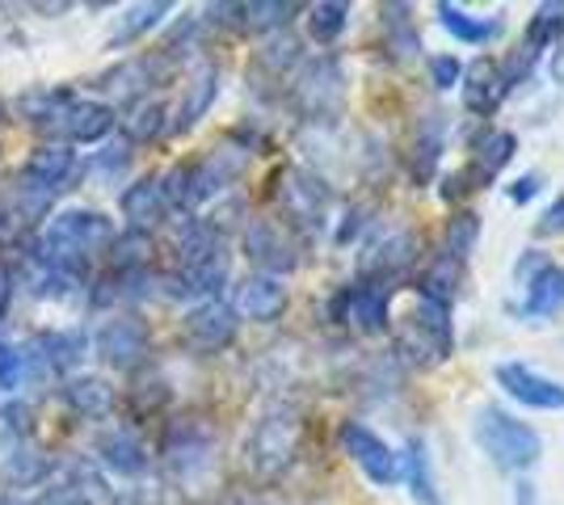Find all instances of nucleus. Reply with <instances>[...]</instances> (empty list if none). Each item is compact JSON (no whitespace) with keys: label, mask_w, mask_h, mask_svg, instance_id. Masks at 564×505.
Returning a JSON list of instances; mask_svg holds the SVG:
<instances>
[{"label":"nucleus","mask_w":564,"mask_h":505,"mask_svg":"<svg viewBox=\"0 0 564 505\" xmlns=\"http://www.w3.org/2000/svg\"><path fill=\"white\" fill-rule=\"evenodd\" d=\"M451 350H455L451 308L417 299L404 316V325H400V354L413 359L417 366H438V362L451 359Z\"/></svg>","instance_id":"obj_4"},{"label":"nucleus","mask_w":564,"mask_h":505,"mask_svg":"<svg viewBox=\"0 0 564 505\" xmlns=\"http://www.w3.org/2000/svg\"><path fill=\"white\" fill-rule=\"evenodd\" d=\"M224 283H228V253L219 249V253L203 257V262L182 265L177 278H173V290L177 295H215Z\"/></svg>","instance_id":"obj_27"},{"label":"nucleus","mask_w":564,"mask_h":505,"mask_svg":"<svg viewBox=\"0 0 564 505\" xmlns=\"http://www.w3.org/2000/svg\"><path fill=\"white\" fill-rule=\"evenodd\" d=\"M22 380V354L0 341V387H13Z\"/></svg>","instance_id":"obj_42"},{"label":"nucleus","mask_w":564,"mask_h":505,"mask_svg":"<svg viewBox=\"0 0 564 505\" xmlns=\"http://www.w3.org/2000/svg\"><path fill=\"white\" fill-rule=\"evenodd\" d=\"M300 417L295 413H270V417H261L253 438H249V447H245V455H249V468L258 472L261 481H270V476H279L291 468V459L300 451Z\"/></svg>","instance_id":"obj_5"},{"label":"nucleus","mask_w":564,"mask_h":505,"mask_svg":"<svg viewBox=\"0 0 564 505\" xmlns=\"http://www.w3.org/2000/svg\"><path fill=\"white\" fill-rule=\"evenodd\" d=\"M476 241H480V216L476 211H459V216H451L447 223V237H443V253H447L451 262H468L471 253H476Z\"/></svg>","instance_id":"obj_34"},{"label":"nucleus","mask_w":564,"mask_h":505,"mask_svg":"<svg viewBox=\"0 0 564 505\" xmlns=\"http://www.w3.org/2000/svg\"><path fill=\"white\" fill-rule=\"evenodd\" d=\"M409 493L413 502L422 505H443L438 502V484H434V472H430V447L425 438H409Z\"/></svg>","instance_id":"obj_30"},{"label":"nucleus","mask_w":564,"mask_h":505,"mask_svg":"<svg viewBox=\"0 0 564 505\" xmlns=\"http://www.w3.org/2000/svg\"><path fill=\"white\" fill-rule=\"evenodd\" d=\"M245 147H212L207 156H198V161H186V165H177L169 173L165 182H161V194H165L169 207H177V211H194V207H203L207 198L224 190L228 182H236L240 173H245Z\"/></svg>","instance_id":"obj_2"},{"label":"nucleus","mask_w":564,"mask_h":505,"mask_svg":"<svg viewBox=\"0 0 564 505\" xmlns=\"http://www.w3.org/2000/svg\"><path fill=\"white\" fill-rule=\"evenodd\" d=\"M459 283H464V265L451 262L447 253H438L434 262L425 265L422 283H417V295L425 304H438V308H451L455 295H459Z\"/></svg>","instance_id":"obj_26"},{"label":"nucleus","mask_w":564,"mask_h":505,"mask_svg":"<svg viewBox=\"0 0 564 505\" xmlns=\"http://www.w3.org/2000/svg\"><path fill=\"white\" fill-rule=\"evenodd\" d=\"M68 177H72L68 147L47 144V147H34V152H30V161H25V182H30V186H39L43 194H55Z\"/></svg>","instance_id":"obj_23"},{"label":"nucleus","mask_w":564,"mask_h":505,"mask_svg":"<svg viewBox=\"0 0 564 505\" xmlns=\"http://www.w3.org/2000/svg\"><path fill=\"white\" fill-rule=\"evenodd\" d=\"M497 384L506 387L518 405H527V409H564V384L531 371L527 362H501L497 366Z\"/></svg>","instance_id":"obj_14"},{"label":"nucleus","mask_w":564,"mask_h":505,"mask_svg":"<svg viewBox=\"0 0 564 505\" xmlns=\"http://www.w3.org/2000/svg\"><path fill=\"white\" fill-rule=\"evenodd\" d=\"M413 9L409 4H383L379 9V30H383V47L392 51L397 59H409L422 51V34H417V22L409 18Z\"/></svg>","instance_id":"obj_25"},{"label":"nucleus","mask_w":564,"mask_h":505,"mask_svg":"<svg viewBox=\"0 0 564 505\" xmlns=\"http://www.w3.org/2000/svg\"><path fill=\"white\" fill-rule=\"evenodd\" d=\"M115 244V228L110 219L97 216V211H64V216L51 219L47 237H43V262L59 274L76 283L97 253H106Z\"/></svg>","instance_id":"obj_1"},{"label":"nucleus","mask_w":564,"mask_h":505,"mask_svg":"<svg viewBox=\"0 0 564 505\" xmlns=\"http://www.w3.org/2000/svg\"><path fill=\"white\" fill-rule=\"evenodd\" d=\"M4 304H9V274L0 270V312H4Z\"/></svg>","instance_id":"obj_46"},{"label":"nucleus","mask_w":564,"mask_h":505,"mask_svg":"<svg viewBox=\"0 0 564 505\" xmlns=\"http://www.w3.org/2000/svg\"><path fill=\"white\" fill-rule=\"evenodd\" d=\"M438 22L447 25L451 34L459 39V43H471V47H485V43H494L497 34H501V22L497 18H471L468 9H459V4H438Z\"/></svg>","instance_id":"obj_29"},{"label":"nucleus","mask_w":564,"mask_h":505,"mask_svg":"<svg viewBox=\"0 0 564 505\" xmlns=\"http://www.w3.org/2000/svg\"><path fill=\"white\" fill-rule=\"evenodd\" d=\"M215 94H219V73H215L212 64H203L198 73L189 76L186 94L177 101V119H173V131H189L194 122L203 119L207 110H212Z\"/></svg>","instance_id":"obj_24"},{"label":"nucleus","mask_w":564,"mask_h":505,"mask_svg":"<svg viewBox=\"0 0 564 505\" xmlns=\"http://www.w3.org/2000/svg\"><path fill=\"white\" fill-rule=\"evenodd\" d=\"M47 455L30 447V438H4L0 447V476L9 484H34L47 476Z\"/></svg>","instance_id":"obj_21"},{"label":"nucleus","mask_w":564,"mask_h":505,"mask_svg":"<svg viewBox=\"0 0 564 505\" xmlns=\"http://www.w3.org/2000/svg\"><path fill=\"white\" fill-rule=\"evenodd\" d=\"M64 400L80 417H106V413L115 409V387L106 384L101 375H76V380L64 384Z\"/></svg>","instance_id":"obj_28"},{"label":"nucleus","mask_w":564,"mask_h":505,"mask_svg":"<svg viewBox=\"0 0 564 505\" xmlns=\"http://www.w3.org/2000/svg\"><path fill=\"white\" fill-rule=\"evenodd\" d=\"M443 152H447V119L438 110H430L417 122L413 144H409V173H413V182H434Z\"/></svg>","instance_id":"obj_17"},{"label":"nucleus","mask_w":564,"mask_h":505,"mask_svg":"<svg viewBox=\"0 0 564 505\" xmlns=\"http://www.w3.org/2000/svg\"><path fill=\"white\" fill-rule=\"evenodd\" d=\"M510 202H518V207H527V202H531V198H535V194H540V173H522V177H518L514 186H510Z\"/></svg>","instance_id":"obj_43"},{"label":"nucleus","mask_w":564,"mask_h":505,"mask_svg":"<svg viewBox=\"0 0 564 505\" xmlns=\"http://www.w3.org/2000/svg\"><path fill=\"white\" fill-rule=\"evenodd\" d=\"M39 345L47 350V362H51V366H72V362L85 354V337H80V333L47 337V341H39Z\"/></svg>","instance_id":"obj_39"},{"label":"nucleus","mask_w":564,"mask_h":505,"mask_svg":"<svg viewBox=\"0 0 564 505\" xmlns=\"http://www.w3.org/2000/svg\"><path fill=\"white\" fill-rule=\"evenodd\" d=\"M165 211H169V202H165V194H161V182H156V177H140L131 190L122 194V216L131 219L135 232L156 228V223L165 219Z\"/></svg>","instance_id":"obj_22"},{"label":"nucleus","mask_w":564,"mask_h":505,"mask_svg":"<svg viewBox=\"0 0 564 505\" xmlns=\"http://www.w3.org/2000/svg\"><path fill=\"white\" fill-rule=\"evenodd\" d=\"M413 257H417V241L409 232H392L362 257V283L371 287H388L397 290V283L413 270Z\"/></svg>","instance_id":"obj_12"},{"label":"nucleus","mask_w":564,"mask_h":505,"mask_svg":"<svg viewBox=\"0 0 564 505\" xmlns=\"http://www.w3.org/2000/svg\"><path fill=\"white\" fill-rule=\"evenodd\" d=\"M300 13V4H240V30L249 34H265V30H282Z\"/></svg>","instance_id":"obj_36"},{"label":"nucleus","mask_w":564,"mask_h":505,"mask_svg":"<svg viewBox=\"0 0 564 505\" xmlns=\"http://www.w3.org/2000/svg\"><path fill=\"white\" fill-rule=\"evenodd\" d=\"M97 354L118 366V371H135L148 354V329H143L140 316H115L101 325L97 333Z\"/></svg>","instance_id":"obj_13"},{"label":"nucleus","mask_w":564,"mask_h":505,"mask_svg":"<svg viewBox=\"0 0 564 505\" xmlns=\"http://www.w3.org/2000/svg\"><path fill=\"white\" fill-rule=\"evenodd\" d=\"M232 312L245 316V320H261V325L279 320L286 312V287H282L279 278H270V274H249V278L236 283Z\"/></svg>","instance_id":"obj_16"},{"label":"nucleus","mask_w":564,"mask_h":505,"mask_svg":"<svg viewBox=\"0 0 564 505\" xmlns=\"http://www.w3.org/2000/svg\"><path fill=\"white\" fill-rule=\"evenodd\" d=\"M182 337H186L189 350L198 354H219L228 350L236 337V312L219 299H207L198 308H189L186 320H182Z\"/></svg>","instance_id":"obj_11"},{"label":"nucleus","mask_w":564,"mask_h":505,"mask_svg":"<svg viewBox=\"0 0 564 505\" xmlns=\"http://www.w3.org/2000/svg\"><path fill=\"white\" fill-rule=\"evenodd\" d=\"M295 64H300V43L286 39V34H282V39H270V43L258 51V73H270L274 80H279L282 73H291Z\"/></svg>","instance_id":"obj_38"},{"label":"nucleus","mask_w":564,"mask_h":505,"mask_svg":"<svg viewBox=\"0 0 564 505\" xmlns=\"http://www.w3.org/2000/svg\"><path fill=\"white\" fill-rule=\"evenodd\" d=\"M279 182H282L279 186L282 216L291 219L295 228H304V232H316L325 223V216H329V202H333L329 186L316 173H307V168H286Z\"/></svg>","instance_id":"obj_7"},{"label":"nucleus","mask_w":564,"mask_h":505,"mask_svg":"<svg viewBox=\"0 0 564 505\" xmlns=\"http://www.w3.org/2000/svg\"><path fill=\"white\" fill-rule=\"evenodd\" d=\"M245 253H249V262L261 265V274H270V278L291 274V270L300 265V244L291 241V232H286L282 223H274V219L249 223V232H245Z\"/></svg>","instance_id":"obj_9"},{"label":"nucleus","mask_w":564,"mask_h":505,"mask_svg":"<svg viewBox=\"0 0 564 505\" xmlns=\"http://www.w3.org/2000/svg\"><path fill=\"white\" fill-rule=\"evenodd\" d=\"M535 237H543V241H547V237H564V194L543 211V219L535 223Z\"/></svg>","instance_id":"obj_41"},{"label":"nucleus","mask_w":564,"mask_h":505,"mask_svg":"<svg viewBox=\"0 0 564 505\" xmlns=\"http://www.w3.org/2000/svg\"><path fill=\"white\" fill-rule=\"evenodd\" d=\"M110 127H115V110H110L106 101H68V110L55 119L51 131L68 135V140H76V144H94V140H101Z\"/></svg>","instance_id":"obj_18"},{"label":"nucleus","mask_w":564,"mask_h":505,"mask_svg":"<svg viewBox=\"0 0 564 505\" xmlns=\"http://www.w3.org/2000/svg\"><path fill=\"white\" fill-rule=\"evenodd\" d=\"M165 13H169L165 0H152V4H131V9L118 18L115 34H110V43H115V47H127V43H135V39H140V34H148V30L161 22Z\"/></svg>","instance_id":"obj_33"},{"label":"nucleus","mask_w":564,"mask_h":505,"mask_svg":"<svg viewBox=\"0 0 564 505\" xmlns=\"http://www.w3.org/2000/svg\"><path fill=\"white\" fill-rule=\"evenodd\" d=\"M518 152V140L510 131H494V135H485V144L476 147V156H471V165L480 168L489 182H494L501 168L510 165V156Z\"/></svg>","instance_id":"obj_35"},{"label":"nucleus","mask_w":564,"mask_h":505,"mask_svg":"<svg viewBox=\"0 0 564 505\" xmlns=\"http://www.w3.org/2000/svg\"><path fill=\"white\" fill-rule=\"evenodd\" d=\"M165 106L161 101H140L135 110H131V119H127V140H135V144H143V140H156L161 131H165Z\"/></svg>","instance_id":"obj_37"},{"label":"nucleus","mask_w":564,"mask_h":505,"mask_svg":"<svg viewBox=\"0 0 564 505\" xmlns=\"http://www.w3.org/2000/svg\"><path fill=\"white\" fill-rule=\"evenodd\" d=\"M471 438H476V447L485 451V455L494 459L501 472H531L543 455V438L527 421H518L514 413L506 409H494V405H485V409H476L471 417Z\"/></svg>","instance_id":"obj_3"},{"label":"nucleus","mask_w":564,"mask_h":505,"mask_svg":"<svg viewBox=\"0 0 564 505\" xmlns=\"http://www.w3.org/2000/svg\"><path fill=\"white\" fill-rule=\"evenodd\" d=\"M510 89H514V80L506 76L501 59H476L468 68V80H464V106L471 114L489 119V114H497V106L510 97Z\"/></svg>","instance_id":"obj_15"},{"label":"nucleus","mask_w":564,"mask_h":505,"mask_svg":"<svg viewBox=\"0 0 564 505\" xmlns=\"http://www.w3.org/2000/svg\"><path fill=\"white\" fill-rule=\"evenodd\" d=\"M97 459L122 476H140L148 468V447L135 438V430H106L97 438Z\"/></svg>","instance_id":"obj_20"},{"label":"nucleus","mask_w":564,"mask_h":505,"mask_svg":"<svg viewBox=\"0 0 564 505\" xmlns=\"http://www.w3.org/2000/svg\"><path fill=\"white\" fill-rule=\"evenodd\" d=\"M527 304H522V316H531V320H547V316H556L564 308V270L547 262L543 270H535L527 283Z\"/></svg>","instance_id":"obj_19"},{"label":"nucleus","mask_w":564,"mask_h":505,"mask_svg":"<svg viewBox=\"0 0 564 505\" xmlns=\"http://www.w3.org/2000/svg\"><path fill=\"white\" fill-rule=\"evenodd\" d=\"M561 34H564V4H540L535 18H531V25H527V43H522V51H527L531 59H540L543 47H552Z\"/></svg>","instance_id":"obj_31"},{"label":"nucleus","mask_w":564,"mask_h":505,"mask_svg":"<svg viewBox=\"0 0 564 505\" xmlns=\"http://www.w3.org/2000/svg\"><path fill=\"white\" fill-rule=\"evenodd\" d=\"M346 25H350V4H341V0H325V4H312V9H307V34H312L321 47L337 43Z\"/></svg>","instance_id":"obj_32"},{"label":"nucleus","mask_w":564,"mask_h":505,"mask_svg":"<svg viewBox=\"0 0 564 505\" xmlns=\"http://www.w3.org/2000/svg\"><path fill=\"white\" fill-rule=\"evenodd\" d=\"M341 447H346V455L367 472V481L371 484H392L400 476V455L379 438L371 426H362V421H341Z\"/></svg>","instance_id":"obj_8"},{"label":"nucleus","mask_w":564,"mask_h":505,"mask_svg":"<svg viewBox=\"0 0 564 505\" xmlns=\"http://www.w3.org/2000/svg\"><path fill=\"white\" fill-rule=\"evenodd\" d=\"M514 505H535V484L518 481L514 484Z\"/></svg>","instance_id":"obj_44"},{"label":"nucleus","mask_w":564,"mask_h":505,"mask_svg":"<svg viewBox=\"0 0 564 505\" xmlns=\"http://www.w3.org/2000/svg\"><path fill=\"white\" fill-rule=\"evenodd\" d=\"M228 505H270V502H261V497H253V493H240V497H232Z\"/></svg>","instance_id":"obj_45"},{"label":"nucleus","mask_w":564,"mask_h":505,"mask_svg":"<svg viewBox=\"0 0 564 505\" xmlns=\"http://www.w3.org/2000/svg\"><path fill=\"white\" fill-rule=\"evenodd\" d=\"M341 101H346L341 64L333 55H321V59L304 64V73L295 80V110L307 122H333L341 114Z\"/></svg>","instance_id":"obj_6"},{"label":"nucleus","mask_w":564,"mask_h":505,"mask_svg":"<svg viewBox=\"0 0 564 505\" xmlns=\"http://www.w3.org/2000/svg\"><path fill=\"white\" fill-rule=\"evenodd\" d=\"M459 59L455 55H434L430 59V80H434V89H451V85H459Z\"/></svg>","instance_id":"obj_40"},{"label":"nucleus","mask_w":564,"mask_h":505,"mask_svg":"<svg viewBox=\"0 0 564 505\" xmlns=\"http://www.w3.org/2000/svg\"><path fill=\"white\" fill-rule=\"evenodd\" d=\"M388 308H392V290L371 287V283H358V287H346L337 299H333V320L354 325L358 333L376 337L388 329Z\"/></svg>","instance_id":"obj_10"}]
</instances>
